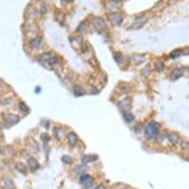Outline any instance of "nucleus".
Masks as SVG:
<instances>
[{
	"label": "nucleus",
	"instance_id": "obj_1",
	"mask_svg": "<svg viewBox=\"0 0 189 189\" xmlns=\"http://www.w3.org/2000/svg\"><path fill=\"white\" fill-rule=\"evenodd\" d=\"M159 125L156 122H151L145 129V135L148 139H151L159 135Z\"/></svg>",
	"mask_w": 189,
	"mask_h": 189
},
{
	"label": "nucleus",
	"instance_id": "obj_2",
	"mask_svg": "<svg viewBox=\"0 0 189 189\" xmlns=\"http://www.w3.org/2000/svg\"><path fill=\"white\" fill-rule=\"evenodd\" d=\"M146 22H148V18H146V17H137V18L134 20L133 28L136 30H139L145 26Z\"/></svg>",
	"mask_w": 189,
	"mask_h": 189
},
{
	"label": "nucleus",
	"instance_id": "obj_3",
	"mask_svg": "<svg viewBox=\"0 0 189 189\" xmlns=\"http://www.w3.org/2000/svg\"><path fill=\"white\" fill-rule=\"evenodd\" d=\"M109 20L114 25H121L123 22V16L120 13H111L109 15Z\"/></svg>",
	"mask_w": 189,
	"mask_h": 189
},
{
	"label": "nucleus",
	"instance_id": "obj_4",
	"mask_svg": "<svg viewBox=\"0 0 189 189\" xmlns=\"http://www.w3.org/2000/svg\"><path fill=\"white\" fill-rule=\"evenodd\" d=\"M93 182V177L89 174H82L80 176V183L82 185H84L85 187H90V185L92 184Z\"/></svg>",
	"mask_w": 189,
	"mask_h": 189
},
{
	"label": "nucleus",
	"instance_id": "obj_5",
	"mask_svg": "<svg viewBox=\"0 0 189 189\" xmlns=\"http://www.w3.org/2000/svg\"><path fill=\"white\" fill-rule=\"evenodd\" d=\"M4 119L8 124H10V125H14V124L18 123L19 117L15 114H12V113H6V114L4 115Z\"/></svg>",
	"mask_w": 189,
	"mask_h": 189
},
{
	"label": "nucleus",
	"instance_id": "obj_6",
	"mask_svg": "<svg viewBox=\"0 0 189 189\" xmlns=\"http://www.w3.org/2000/svg\"><path fill=\"white\" fill-rule=\"evenodd\" d=\"M92 24L95 27V29L97 30H102L105 28V21L102 18H100V17H96V18L93 19Z\"/></svg>",
	"mask_w": 189,
	"mask_h": 189
},
{
	"label": "nucleus",
	"instance_id": "obj_7",
	"mask_svg": "<svg viewBox=\"0 0 189 189\" xmlns=\"http://www.w3.org/2000/svg\"><path fill=\"white\" fill-rule=\"evenodd\" d=\"M119 105V107L122 110H124V111H126V112H128L130 109H131V107H132V102H131V99H125V100H123V101H121V102L118 104Z\"/></svg>",
	"mask_w": 189,
	"mask_h": 189
},
{
	"label": "nucleus",
	"instance_id": "obj_8",
	"mask_svg": "<svg viewBox=\"0 0 189 189\" xmlns=\"http://www.w3.org/2000/svg\"><path fill=\"white\" fill-rule=\"evenodd\" d=\"M166 138H167L168 142L170 143L171 145H173V146L177 145V144H178V142H179V137L177 136L176 134L169 133V134H167V136H166Z\"/></svg>",
	"mask_w": 189,
	"mask_h": 189
},
{
	"label": "nucleus",
	"instance_id": "obj_9",
	"mask_svg": "<svg viewBox=\"0 0 189 189\" xmlns=\"http://www.w3.org/2000/svg\"><path fill=\"white\" fill-rule=\"evenodd\" d=\"M15 168L17 169V171H19V172H20V173L24 174V175H27V173H28V169H27V166L25 165L24 163H21V162L16 163Z\"/></svg>",
	"mask_w": 189,
	"mask_h": 189
},
{
	"label": "nucleus",
	"instance_id": "obj_10",
	"mask_svg": "<svg viewBox=\"0 0 189 189\" xmlns=\"http://www.w3.org/2000/svg\"><path fill=\"white\" fill-rule=\"evenodd\" d=\"M28 164H29L30 168L32 169V170H37V169L40 167V164H39V162H37V160L34 159V157H30V159H28Z\"/></svg>",
	"mask_w": 189,
	"mask_h": 189
},
{
	"label": "nucleus",
	"instance_id": "obj_11",
	"mask_svg": "<svg viewBox=\"0 0 189 189\" xmlns=\"http://www.w3.org/2000/svg\"><path fill=\"white\" fill-rule=\"evenodd\" d=\"M67 139H69V142L71 146H75L78 142V138L76 136V134L73 133V132H71V133L69 134V136H67Z\"/></svg>",
	"mask_w": 189,
	"mask_h": 189
},
{
	"label": "nucleus",
	"instance_id": "obj_12",
	"mask_svg": "<svg viewBox=\"0 0 189 189\" xmlns=\"http://www.w3.org/2000/svg\"><path fill=\"white\" fill-rule=\"evenodd\" d=\"M30 44L34 49H38V48H40L42 44V39L40 37H35V38H33L32 40L30 41Z\"/></svg>",
	"mask_w": 189,
	"mask_h": 189
},
{
	"label": "nucleus",
	"instance_id": "obj_13",
	"mask_svg": "<svg viewBox=\"0 0 189 189\" xmlns=\"http://www.w3.org/2000/svg\"><path fill=\"white\" fill-rule=\"evenodd\" d=\"M3 184L5 185V187L7 189H13L15 187V184H14L13 180L9 178V177H4L3 178Z\"/></svg>",
	"mask_w": 189,
	"mask_h": 189
},
{
	"label": "nucleus",
	"instance_id": "obj_14",
	"mask_svg": "<svg viewBox=\"0 0 189 189\" xmlns=\"http://www.w3.org/2000/svg\"><path fill=\"white\" fill-rule=\"evenodd\" d=\"M182 74H183L182 69H174L172 70V73H171V77H172V79H177V78H179Z\"/></svg>",
	"mask_w": 189,
	"mask_h": 189
},
{
	"label": "nucleus",
	"instance_id": "obj_15",
	"mask_svg": "<svg viewBox=\"0 0 189 189\" xmlns=\"http://www.w3.org/2000/svg\"><path fill=\"white\" fill-rule=\"evenodd\" d=\"M86 170H87V167L84 164L77 165L76 167L74 168V172L76 173V174H82V173L85 172Z\"/></svg>",
	"mask_w": 189,
	"mask_h": 189
},
{
	"label": "nucleus",
	"instance_id": "obj_16",
	"mask_svg": "<svg viewBox=\"0 0 189 189\" xmlns=\"http://www.w3.org/2000/svg\"><path fill=\"white\" fill-rule=\"evenodd\" d=\"M97 159L96 156H84L82 157V162L83 163H88V162H92L94 160Z\"/></svg>",
	"mask_w": 189,
	"mask_h": 189
},
{
	"label": "nucleus",
	"instance_id": "obj_17",
	"mask_svg": "<svg viewBox=\"0 0 189 189\" xmlns=\"http://www.w3.org/2000/svg\"><path fill=\"white\" fill-rule=\"evenodd\" d=\"M73 93H74L75 95H83L84 93H85V91L82 89L81 86L75 85V86H73Z\"/></svg>",
	"mask_w": 189,
	"mask_h": 189
},
{
	"label": "nucleus",
	"instance_id": "obj_18",
	"mask_svg": "<svg viewBox=\"0 0 189 189\" xmlns=\"http://www.w3.org/2000/svg\"><path fill=\"white\" fill-rule=\"evenodd\" d=\"M124 117H125V120L127 121V122H132V121L134 120V116L132 113H130L129 111L128 112H125V114H124Z\"/></svg>",
	"mask_w": 189,
	"mask_h": 189
},
{
	"label": "nucleus",
	"instance_id": "obj_19",
	"mask_svg": "<svg viewBox=\"0 0 189 189\" xmlns=\"http://www.w3.org/2000/svg\"><path fill=\"white\" fill-rule=\"evenodd\" d=\"M184 53V52L181 50H174V52H172L170 53V56L171 58H178V56H180L181 55H183Z\"/></svg>",
	"mask_w": 189,
	"mask_h": 189
},
{
	"label": "nucleus",
	"instance_id": "obj_20",
	"mask_svg": "<svg viewBox=\"0 0 189 189\" xmlns=\"http://www.w3.org/2000/svg\"><path fill=\"white\" fill-rule=\"evenodd\" d=\"M151 66H146L145 69H143V71H142V74L144 75V76H148V75L151 73Z\"/></svg>",
	"mask_w": 189,
	"mask_h": 189
},
{
	"label": "nucleus",
	"instance_id": "obj_21",
	"mask_svg": "<svg viewBox=\"0 0 189 189\" xmlns=\"http://www.w3.org/2000/svg\"><path fill=\"white\" fill-rule=\"evenodd\" d=\"M19 108H20L22 112H29V108H28L27 105L24 102H21L19 104Z\"/></svg>",
	"mask_w": 189,
	"mask_h": 189
},
{
	"label": "nucleus",
	"instance_id": "obj_22",
	"mask_svg": "<svg viewBox=\"0 0 189 189\" xmlns=\"http://www.w3.org/2000/svg\"><path fill=\"white\" fill-rule=\"evenodd\" d=\"M163 67H164V64H163L162 61H157V64H156V69L157 71H162L163 69Z\"/></svg>",
	"mask_w": 189,
	"mask_h": 189
},
{
	"label": "nucleus",
	"instance_id": "obj_23",
	"mask_svg": "<svg viewBox=\"0 0 189 189\" xmlns=\"http://www.w3.org/2000/svg\"><path fill=\"white\" fill-rule=\"evenodd\" d=\"M134 61H136L137 64H139L145 61V58H144V56H134Z\"/></svg>",
	"mask_w": 189,
	"mask_h": 189
},
{
	"label": "nucleus",
	"instance_id": "obj_24",
	"mask_svg": "<svg viewBox=\"0 0 189 189\" xmlns=\"http://www.w3.org/2000/svg\"><path fill=\"white\" fill-rule=\"evenodd\" d=\"M63 162L64 163H71L72 162V159H71V157H67V156H64V157H63Z\"/></svg>",
	"mask_w": 189,
	"mask_h": 189
},
{
	"label": "nucleus",
	"instance_id": "obj_25",
	"mask_svg": "<svg viewBox=\"0 0 189 189\" xmlns=\"http://www.w3.org/2000/svg\"><path fill=\"white\" fill-rule=\"evenodd\" d=\"M46 10H47V4L46 2H43V3H42V13H45Z\"/></svg>",
	"mask_w": 189,
	"mask_h": 189
},
{
	"label": "nucleus",
	"instance_id": "obj_26",
	"mask_svg": "<svg viewBox=\"0 0 189 189\" xmlns=\"http://www.w3.org/2000/svg\"><path fill=\"white\" fill-rule=\"evenodd\" d=\"M189 146V143L188 142H182L181 143V148L182 149H187Z\"/></svg>",
	"mask_w": 189,
	"mask_h": 189
},
{
	"label": "nucleus",
	"instance_id": "obj_27",
	"mask_svg": "<svg viewBox=\"0 0 189 189\" xmlns=\"http://www.w3.org/2000/svg\"><path fill=\"white\" fill-rule=\"evenodd\" d=\"M10 101H11L10 98H6L5 100H2L1 104H2V105H6V104H9L10 103Z\"/></svg>",
	"mask_w": 189,
	"mask_h": 189
},
{
	"label": "nucleus",
	"instance_id": "obj_28",
	"mask_svg": "<svg viewBox=\"0 0 189 189\" xmlns=\"http://www.w3.org/2000/svg\"><path fill=\"white\" fill-rule=\"evenodd\" d=\"M113 2H116V3H119V2H121L122 0H112Z\"/></svg>",
	"mask_w": 189,
	"mask_h": 189
},
{
	"label": "nucleus",
	"instance_id": "obj_29",
	"mask_svg": "<svg viewBox=\"0 0 189 189\" xmlns=\"http://www.w3.org/2000/svg\"><path fill=\"white\" fill-rule=\"evenodd\" d=\"M95 189H103V187H102V186H100V185H99V186H97V187L95 188Z\"/></svg>",
	"mask_w": 189,
	"mask_h": 189
},
{
	"label": "nucleus",
	"instance_id": "obj_30",
	"mask_svg": "<svg viewBox=\"0 0 189 189\" xmlns=\"http://www.w3.org/2000/svg\"><path fill=\"white\" fill-rule=\"evenodd\" d=\"M0 151H1V148H0Z\"/></svg>",
	"mask_w": 189,
	"mask_h": 189
}]
</instances>
